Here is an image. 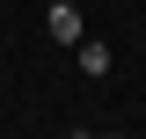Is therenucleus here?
I'll return each mask as SVG.
<instances>
[{
	"label": "nucleus",
	"mask_w": 146,
	"mask_h": 139,
	"mask_svg": "<svg viewBox=\"0 0 146 139\" xmlns=\"http://www.w3.org/2000/svg\"><path fill=\"white\" fill-rule=\"evenodd\" d=\"M44 29H51L58 44H80V7H73V0H51V15H44Z\"/></svg>",
	"instance_id": "nucleus-1"
},
{
	"label": "nucleus",
	"mask_w": 146,
	"mask_h": 139,
	"mask_svg": "<svg viewBox=\"0 0 146 139\" xmlns=\"http://www.w3.org/2000/svg\"><path fill=\"white\" fill-rule=\"evenodd\" d=\"M110 66H117V51H110V44H95V37H80V73H95V81H102Z\"/></svg>",
	"instance_id": "nucleus-2"
}]
</instances>
